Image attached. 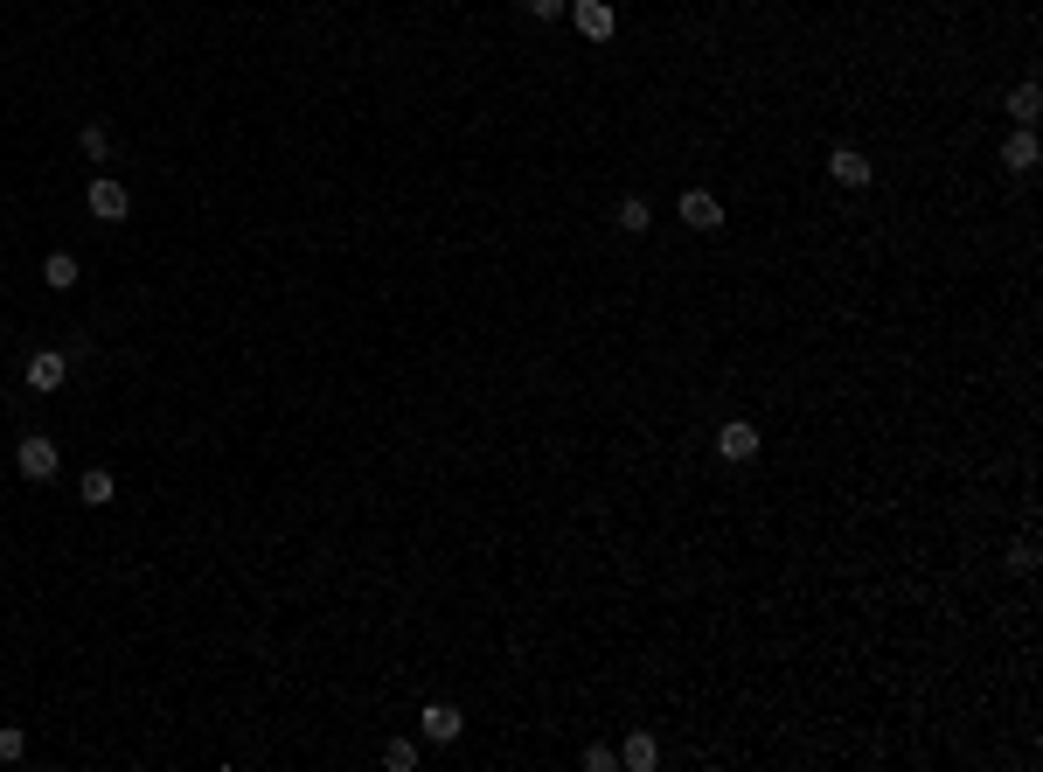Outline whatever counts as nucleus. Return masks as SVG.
<instances>
[{"instance_id": "7ed1b4c3", "label": "nucleus", "mask_w": 1043, "mask_h": 772, "mask_svg": "<svg viewBox=\"0 0 1043 772\" xmlns=\"http://www.w3.org/2000/svg\"><path fill=\"white\" fill-rule=\"evenodd\" d=\"M682 223H689V230H724V202H717L710 188H689V195H682Z\"/></svg>"}, {"instance_id": "f257e3e1", "label": "nucleus", "mask_w": 1043, "mask_h": 772, "mask_svg": "<svg viewBox=\"0 0 1043 772\" xmlns=\"http://www.w3.org/2000/svg\"><path fill=\"white\" fill-rule=\"evenodd\" d=\"M84 202H91V216H98V223H126V216H133V195H126V188H119L112 174H98Z\"/></svg>"}, {"instance_id": "9d476101", "label": "nucleus", "mask_w": 1043, "mask_h": 772, "mask_svg": "<svg viewBox=\"0 0 1043 772\" xmlns=\"http://www.w3.org/2000/svg\"><path fill=\"white\" fill-rule=\"evenodd\" d=\"M1002 167H1009V174H1030V167H1037V133H1030V126L1002 147Z\"/></svg>"}, {"instance_id": "ddd939ff", "label": "nucleus", "mask_w": 1043, "mask_h": 772, "mask_svg": "<svg viewBox=\"0 0 1043 772\" xmlns=\"http://www.w3.org/2000/svg\"><path fill=\"white\" fill-rule=\"evenodd\" d=\"M77 501H84V508H105V501H112V473H105V466H91V473L77 480Z\"/></svg>"}, {"instance_id": "39448f33", "label": "nucleus", "mask_w": 1043, "mask_h": 772, "mask_svg": "<svg viewBox=\"0 0 1043 772\" xmlns=\"http://www.w3.org/2000/svg\"><path fill=\"white\" fill-rule=\"evenodd\" d=\"M418 724H425V738H432V745H452V738L466 731V717H459L452 703H425V717H418Z\"/></svg>"}, {"instance_id": "2eb2a0df", "label": "nucleus", "mask_w": 1043, "mask_h": 772, "mask_svg": "<svg viewBox=\"0 0 1043 772\" xmlns=\"http://www.w3.org/2000/svg\"><path fill=\"white\" fill-rule=\"evenodd\" d=\"M383 766H390V772H411V766H418V745H411V738H390Z\"/></svg>"}, {"instance_id": "20e7f679", "label": "nucleus", "mask_w": 1043, "mask_h": 772, "mask_svg": "<svg viewBox=\"0 0 1043 772\" xmlns=\"http://www.w3.org/2000/svg\"><path fill=\"white\" fill-rule=\"evenodd\" d=\"M63 376H70V355H56V348H42V355H28V390H63Z\"/></svg>"}, {"instance_id": "0eeeda50", "label": "nucleus", "mask_w": 1043, "mask_h": 772, "mask_svg": "<svg viewBox=\"0 0 1043 772\" xmlns=\"http://www.w3.org/2000/svg\"><path fill=\"white\" fill-rule=\"evenodd\" d=\"M571 21H578V35H585V42H605V35H612V7H605V0H578V7H571Z\"/></svg>"}, {"instance_id": "4468645a", "label": "nucleus", "mask_w": 1043, "mask_h": 772, "mask_svg": "<svg viewBox=\"0 0 1043 772\" xmlns=\"http://www.w3.org/2000/svg\"><path fill=\"white\" fill-rule=\"evenodd\" d=\"M619 230H626V237H640V230H654V209H647L640 195H626V202H619Z\"/></svg>"}, {"instance_id": "6e6552de", "label": "nucleus", "mask_w": 1043, "mask_h": 772, "mask_svg": "<svg viewBox=\"0 0 1043 772\" xmlns=\"http://www.w3.org/2000/svg\"><path fill=\"white\" fill-rule=\"evenodd\" d=\"M717 453H724L731 466L758 460V432H751V425H724V432H717Z\"/></svg>"}, {"instance_id": "1a4fd4ad", "label": "nucleus", "mask_w": 1043, "mask_h": 772, "mask_svg": "<svg viewBox=\"0 0 1043 772\" xmlns=\"http://www.w3.org/2000/svg\"><path fill=\"white\" fill-rule=\"evenodd\" d=\"M619 766H626V772H654V766H661L654 738H647V731H633V738H626V752H619Z\"/></svg>"}, {"instance_id": "a211bd4d", "label": "nucleus", "mask_w": 1043, "mask_h": 772, "mask_svg": "<svg viewBox=\"0 0 1043 772\" xmlns=\"http://www.w3.org/2000/svg\"><path fill=\"white\" fill-rule=\"evenodd\" d=\"M522 7H529L536 21H557V14H564V0H522Z\"/></svg>"}, {"instance_id": "f03ea898", "label": "nucleus", "mask_w": 1043, "mask_h": 772, "mask_svg": "<svg viewBox=\"0 0 1043 772\" xmlns=\"http://www.w3.org/2000/svg\"><path fill=\"white\" fill-rule=\"evenodd\" d=\"M14 466H21V480H56V439L28 432V439H21V453H14Z\"/></svg>"}, {"instance_id": "dca6fc26", "label": "nucleus", "mask_w": 1043, "mask_h": 772, "mask_svg": "<svg viewBox=\"0 0 1043 772\" xmlns=\"http://www.w3.org/2000/svg\"><path fill=\"white\" fill-rule=\"evenodd\" d=\"M21 752H28V738H21V731H14V724H7V731H0V766H14V759H21Z\"/></svg>"}, {"instance_id": "f8f14e48", "label": "nucleus", "mask_w": 1043, "mask_h": 772, "mask_svg": "<svg viewBox=\"0 0 1043 772\" xmlns=\"http://www.w3.org/2000/svg\"><path fill=\"white\" fill-rule=\"evenodd\" d=\"M42 279H49L56 293H70V286H77V258H70V251H49V258H42Z\"/></svg>"}, {"instance_id": "6ab92c4d", "label": "nucleus", "mask_w": 1043, "mask_h": 772, "mask_svg": "<svg viewBox=\"0 0 1043 772\" xmlns=\"http://www.w3.org/2000/svg\"><path fill=\"white\" fill-rule=\"evenodd\" d=\"M585 772H612V745H592V752H585Z\"/></svg>"}, {"instance_id": "f3484780", "label": "nucleus", "mask_w": 1043, "mask_h": 772, "mask_svg": "<svg viewBox=\"0 0 1043 772\" xmlns=\"http://www.w3.org/2000/svg\"><path fill=\"white\" fill-rule=\"evenodd\" d=\"M84 154H91V160H105V154H112V140H105V126H84Z\"/></svg>"}, {"instance_id": "9b49d317", "label": "nucleus", "mask_w": 1043, "mask_h": 772, "mask_svg": "<svg viewBox=\"0 0 1043 772\" xmlns=\"http://www.w3.org/2000/svg\"><path fill=\"white\" fill-rule=\"evenodd\" d=\"M1037 112H1043V91L1037 84H1016V91H1009V119H1016V126H1037Z\"/></svg>"}, {"instance_id": "423d86ee", "label": "nucleus", "mask_w": 1043, "mask_h": 772, "mask_svg": "<svg viewBox=\"0 0 1043 772\" xmlns=\"http://www.w3.org/2000/svg\"><path fill=\"white\" fill-rule=\"evenodd\" d=\"M828 174H835L842 188H870V160L856 154V147H835V154H828Z\"/></svg>"}]
</instances>
